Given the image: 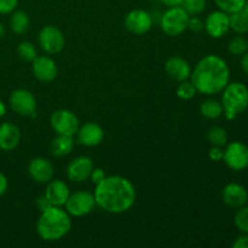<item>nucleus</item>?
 Returning a JSON list of instances; mask_svg holds the SVG:
<instances>
[{
  "instance_id": "a19ab883",
  "label": "nucleus",
  "mask_w": 248,
  "mask_h": 248,
  "mask_svg": "<svg viewBox=\"0 0 248 248\" xmlns=\"http://www.w3.org/2000/svg\"><path fill=\"white\" fill-rule=\"evenodd\" d=\"M5 114H6V106H5L4 102L0 99V118H2Z\"/></svg>"
},
{
  "instance_id": "bb28decb",
  "label": "nucleus",
  "mask_w": 248,
  "mask_h": 248,
  "mask_svg": "<svg viewBox=\"0 0 248 248\" xmlns=\"http://www.w3.org/2000/svg\"><path fill=\"white\" fill-rule=\"evenodd\" d=\"M17 55L24 62H33L34 58L38 56V52H36L35 46L31 41H22L17 46Z\"/></svg>"
},
{
  "instance_id": "aec40b11",
  "label": "nucleus",
  "mask_w": 248,
  "mask_h": 248,
  "mask_svg": "<svg viewBox=\"0 0 248 248\" xmlns=\"http://www.w3.org/2000/svg\"><path fill=\"white\" fill-rule=\"evenodd\" d=\"M21 142V130L12 123H2L0 125V150L11 152L16 149Z\"/></svg>"
},
{
  "instance_id": "393cba45",
  "label": "nucleus",
  "mask_w": 248,
  "mask_h": 248,
  "mask_svg": "<svg viewBox=\"0 0 248 248\" xmlns=\"http://www.w3.org/2000/svg\"><path fill=\"white\" fill-rule=\"evenodd\" d=\"M230 29L239 35L248 33V17L242 11L230 14Z\"/></svg>"
},
{
  "instance_id": "5701e85b",
  "label": "nucleus",
  "mask_w": 248,
  "mask_h": 248,
  "mask_svg": "<svg viewBox=\"0 0 248 248\" xmlns=\"http://www.w3.org/2000/svg\"><path fill=\"white\" fill-rule=\"evenodd\" d=\"M200 113L208 120H217L223 115L222 103L215 98L206 99L200 106Z\"/></svg>"
},
{
  "instance_id": "a211bd4d",
  "label": "nucleus",
  "mask_w": 248,
  "mask_h": 248,
  "mask_svg": "<svg viewBox=\"0 0 248 248\" xmlns=\"http://www.w3.org/2000/svg\"><path fill=\"white\" fill-rule=\"evenodd\" d=\"M222 199L229 207L240 208L247 205L248 191L244 186L239 183H229L223 188Z\"/></svg>"
},
{
  "instance_id": "c9c22d12",
  "label": "nucleus",
  "mask_w": 248,
  "mask_h": 248,
  "mask_svg": "<svg viewBox=\"0 0 248 248\" xmlns=\"http://www.w3.org/2000/svg\"><path fill=\"white\" fill-rule=\"evenodd\" d=\"M232 248H248V234H242L235 239L232 245Z\"/></svg>"
},
{
  "instance_id": "e433bc0d",
  "label": "nucleus",
  "mask_w": 248,
  "mask_h": 248,
  "mask_svg": "<svg viewBox=\"0 0 248 248\" xmlns=\"http://www.w3.org/2000/svg\"><path fill=\"white\" fill-rule=\"evenodd\" d=\"M9 189V181L2 172H0V196L4 195Z\"/></svg>"
},
{
  "instance_id": "b1692460",
  "label": "nucleus",
  "mask_w": 248,
  "mask_h": 248,
  "mask_svg": "<svg viewBox=\"0 0 248 248\" xmlns=\"http://www.w3.org/2000/svg\"><path fill=\"white\" fill-rule=\"evenodd\" d=\"M207 140L213 147H225L228 144L227 130L222 126H212L207 132Z\"/></svg>"
},
{
  "instance_id": "9b49d317",
  "label": "nucleus",
  "mask_w": 248,
  "mask_h": 248,
  "mask_svg": "<svg viewBox=\"0 0 248 248\" xmlns=\"http://www.w3.org/2000/svg\"><path fill=\"white\" fill-rule=\"evenodd\" d=\"M203 31L213 39H220L230 31V15L222 10H216L207 15L203 21Z\"/></svg>"
},
{
  "instance_id": "4c0bfd02",
  "label": "nucleus",
  "mask_w": 248,
  "mask_h": 248,
  "mask_svg": "<svg viewBox=\"0 0 248 248\" xmlns=\"http://www.w3.org/2000/svg\"><path fill=\"white\" fill-rule=\"evenodd\" d=\"M36 206H38L39 207V210L40 211H44V210H46V208H48L50 207V202H48L47 201V199L45 198V196H40V198L38 199V200H36Z\"/></svg>"
},
{
  "instance_id": "9d476101",
  "label": "nucleus",
  "mask_w": 248,
  "mask_h": 248,
  "mask_svg": "<svg viewBox=\"0 0 248 248\" xmlns=\"http://www.w3.org/2000/svg\"><path fill=\"white\" fill-rule=\"evenodd\" d=\"M50 123L51 127L53 128V131H55L57 135L73 136V137L77 135L80 126L78 116L75 115L73 111L68 110V109H60V110H56L55 113L51 115Z\"/></svg>"
},
{
  "instance_id": "2f4dec72",
  "label": "nucleus",
  "mask_w": 248,
  "mask_h": 248,
  "mask_svg": "<svg viewBox=\"0 0 248 248\" xmlns=\"http://www.w3.org/2000/svg\"><path fill=\"white\" fill-rule=\"evenodd\" d=\"M18 0H0V15L12 14L17 9Z\"/></svg>"
},
{
  "instance_id": "39448f33",
  "label": "nucleus",
  "mask_w": 248,
  "mask_h": 248,
  "mask_svg": "<svg viewBox=\"0 0 248 248\" xmlns=\"http://www.w3.org/2000/svg\"><path fill=\"white\" fill-rule=\"evenodd\" d=\"M189 15L182 6L169 7L160 18V27L169 36H178L188 29Z\"/></svg>"
},
{
  "instance_id": "4468645a",
  "label": "nucleus",
  "mask_w": 248,
  "mask_h": 248,
  "mask_svg": "<svg viewBox=\"0 0 248 248\" xmlns=\"http://www.w3.org/2000/svg\"><path fill=\"white\" fill-rule=\"evenodd\" d=\"M33 74L39 81L51 82L58 74V68L55 61L48 56H36L31 62Z\"/></svg>"
},
{
  "instance_id": "f3484780",
  "label": "nucleus",
  "mask_w": 248,
  "mask_h": 248,
  "mask_svg": "<svg viewBox=\"0 0 248 248\" xmlns=\"http://www.w3.org/2000/svg\"><path fill=\"white\" fill-rule=\"evenodd\" d=\"M78 142L85 147H97L104 138V130L96 123H86L79 126L77 132Z\"/></svg>"
},
{
  "instance_id": "6e6552de",
  "label": "nucleus",
  "mask_w": 248,
  "mask_h": 248,
  "mask_svg": "<svg viewBox=\"0 0 248 248\" xmlns=\"http://www.w3.org/2000/svg\"><path fill=\"white\" fill-rule=\"evenodd\" d=\"M223 161L232 171H244L248 169V147L245 143L235 140L225 145Z\"/></svg>"
},
{
  "instance_id": "f704fd0d",
  "label": "nucleus",
  "mask_w": 248,
  "mask_h": 248,
  "mask_svg": "<svg viewBox=\"0 0 248 248\" xmlns=\"http://www.w3.org/2000/svg\"><path fill=\"white\" fill-rule=\"evenodd\" d=\"M223 154H224V150L220 147H213L208 150V157H210L212 161H220L223 160Z\"/></svg>"
},
{
  "instance_id": "ddd939ff",
  "label": "nucleus",
  "mask_w": 248,
  "mask_h": 248,
  "mask_svg": "<svg viewBox=\"0 0 248 248\" xmlns=\"http://www.w3.org/2000/svg\"><path fill=\"white\" fill-rule=\"evenodd\" d=\"M93 169L94 165L91 157L81 155V156L73 159L68 164L65 172H67V177L70 182H73V183H82V182L90 179V174H91Z\"/></svg>"
},
{
  "instance_id": "f257e3e1",
  "label": "nucleus",
  "mask_w": 248,
  "mask_h": 248,
  "mask_svg": "<svg viewBox=\"0 0 248 248\" xmlns=\"http://www.w3.org/2000/svg\"><path fill=\"white\" fill-rule=\"evenodd\" d=\"M94 201L99 208L108 213L120 215L131 210L136 202V188L127 178L107 176L94 188Z\"/></svg>"
},
{
  "instance_id": "37998d69",
  "label": "nucleus",
  "mask_w": 248,
  "mask_h": 248,
  "mask_svg": "<svg viewBox=\"0 0 248 248\" xmlns=\"http://www.w3.org/2000/svg\"><path fill=\"white\" fill-rule=\"evenodd\" d=\"M242 12H244L245 15H246V16L248 17V0L246 1V4L244 5V7H242V10H241Z\"/></svg>"
},
{
  "instance_id": "473e14b6",
  "label": "nucleus",
  "mask_w": 248,
  "mask_h": 248,
  "mask_svg": "<svg viewBox=\"0 0 248 248\" xmlns=\"http://www.w3.org/2000/svg\"><path fill=\"white\" fill-rule=\"evenodd\" d=\"M203 21L201 18L196 16L189 17L188 21V29H190L191 31H195V33H199V31H203Z\"/></svg>"
},
{
  "instance_id": "7ed1b4c3",
  "label": "nucleus",
  "mask_w": 248,
  "mask_h": 248,
  "mask_svg": "<svg viewBox=\"0 0 248 248\" xmlns=\"http://www.w3.org/2000/svg\"><path fill=\"white\" fill-rule=\"evenodd\" d=\"M72 229V219L67 211L58 206H50L41 211L36 220V232L44 241L53 242L63 239Z\"/></svg>"
},
{
  "instance_id": "1a4fd4ad",
  "label": "nucleus",
  "mask_w": 248,
  "mask_h": 248,
  "mask_svg": "<svg viewBox=\"0 0 248 248\" xmlns=\"http://www.w3.org/2000/svg\"><path fill=\"white\" fill-rule=\"evenodd\" d=\"M39 45L47 55H57L64 48L65 38L55 26H45L39 31Z\"/></svg>"
},
{
  "instance_id": "412c9836",
  "label": "nucleus",
  "mask_w": 248,
  "mask_h": 248,
  "mask_svg": "<svg viewBox=\"0 0 248 248\" xmlns=\"http://www.w3.org/2000/svg\"><path fill=\"white\" fill-rule=\"evenodd\" d=\"M74 145L75 142L73 136L57 135V137L53 138L52 142H51V152L55 156H67L73 152Z\"/></svg>"
},
{
  "instance_id": "c03bdc74",
  "label": "nucleus",
  "mask_w": 248,
  "mask_h": 248,
  "mask_svg": "<svg viewBox=\"0 0 248 248\" xmlns=\"http://www.w3.org/2000/svg\"><path fill=\"white\" fill-rule=\"evenodd\" d=\"M247 40H248V39H247Z\"/></svg>"
},
{
  "instance_id": "20e7f679",
  "label": "nucleus",
  "mask_w": 248,
  "mask_h": 248,
  "mask_svg": "<svg viewBox=\"0 0 248 248\" xmlns=\"http://www.w3.org/2000/svg\"><path fill=\"white\" fill-rule=\"evenodd\" d=\"M223 115L227 120H235L248 108V87L239 81L229 82L222 91Z\"/></svg>"
},
{
  "instance_id": "6ab92c4d",
  "label": "nucleus",
  "mask_w": 248,
  "mask_h": 248,
  "mask_svg": "<svg viewBox=\"0 0 248 248\" xmlns=\"http://www.w3.org/2000/svg\"><path fill=\"white\" fill-rule=\"evenodd\" d=\"M165 72L171 79L181 82L190 79L191 67L188 61L184 60L183 57L173 56V57H170L165 63Z\"/></svg>"
},
{
  "instance_id": "72a5a7b5",
  "label": "nucleus",
  "mask_w": 248,
  "mask_h": 248,
  "mask_svg": "<svg viewBox=\"0 0 248 248\" xmlns=\"http://www.w3.org/2000/svg\"><path fill=\"white\" fill-rule=\"evenodd\" d=\"M106 177L107 176L106 173H104V171L102 169H99V167H94V169L92 170L91 174H90V179H91V182L94 184V186L101 183Z\"/></svg>"
},
{
  "instance_id": "4be33fe9",
  "label": "nucleus",
  "mask_w": 248,
  "mask_h": 248,
  "mask_svg": "<svg viewBox=\"0 0 248 248\" xmlns=\"http://www.w3.org/2000/svg\"><path fill=\"white\" fill-rule=\"evenodd\" d=\"M31 26V19L27 12L23 10H15L10 18V28L17 35H23L28 31Z\"/></svg>"
},
{
  "instance_id": "f8f14e48",
  "label": "nucleus",
  "mask_w": 248,
  "mask_h": 248,
  "mask_svg": "<svg viewBox=\"0 0 248 248\" xmlns=\"http://www.w3.org/2000/svg\"><path fill=\"white\" fill-rule=\"evenodd\" d=\"M124 23L130 33L136 34V35H143L152 29L153 17L145 10L136 9L126 15Z\"/></svg>"
},
{
  "instance_id": "cd10ccee",
  "label": "nucleus",
  "mask_w": 248,
  "mask_h": 248,
  "mask_svg": "<svg viewBox=\"0 0 248 248\" xmlns=\"http://www.w3.org/2000/svg\"><path fill=\"white\" fill-rule=\"evenodd\" d=\"M247 0H215L218 9L227 14H234V12L241 11L244 5L246 4Z\"/></svg>"
},
{
  "instance_id": "a878e982",
  "label": "nucleus",
  "mask_w": 248,
  "mask_h": 248,
  "mask_svg": "<svg viewBox=\"0 0 248 248\" xmlns=\"http://www.w3.org/2000/svg\"><path fill=\"white\" fill-rule=\"evenodd\" d=\"M228 51L232 56H242L248 51V40L245 36L237 34L228 43Z\"/></svg>"
},
{
  "instance_id": "2eb2a0df",
  "label": "nucleus",
  "mask_w": 248,
  "mask_h": 248,
  "mask_svg": "<svg viewBox=\"0 0 248 248\" xmlns=\"http://www.w3.org/2000/svg\"><path fill=\"white\" fill-rule=\"evenodd\" d=\"M28 173L36 183L46 184L53 178L55 167L45 157H34L28 165Z\"/></svg>"
},
{
  "instance_id": "c85d7f7f",
  "label": "nucleus",
  "mask_w": 248,
  "mask_h": 248,
  "mask_svg": "<svg viewBox=\"0 0 248 248\" xmlns=\"http://www.w3.org/2000/svg\"><path fill=\"white\" fill-rule=\"evenodd\" d=\"M235 227L242 232L248 234V206L245 205L242 207L237 208V212L234 216Z\"/></svg>"
},
{
  "instance_id": "f03ea898",
  "label": "nucleus",
  "mask_w": 248,
  "mask_h": 248,
  "mask_svg": "<svg viewBox=\"0 0 248 248\" xmlns=\"http://www.w3.org/2000/svg\"><path fill=\"white\" fill-rule=\"evenodd\" d=\"M190 81L198 93L213 96L220 93L230 82V68L227 61L217 55L201 58L191 70Z\"/></svg>"
},
{
  "instance_id": "c756f323",
  "label": "nucleus",
  "mask_w": 248,
  "mask_h": 248,
  "mask_svg": "<svg viewBox=\"0 0 248 248\" xmlns=\"http://www.w3.org/2000/svg\"><path fill=\"white\" fill-rule=\"evenodd\" d=\"M196 93H198L196 87L194 86V84L190 80L181 81L179 82L178 87H177V96L181 99H184V101H189V99L194 98Z\"/></svg>"
},
{
  "instance_id": "dca6fc26",
  "label": "nucleus",
  "mask_w": 248,
  "mask_h": 248,
  "mask_svg": "<svg viewBox=\"0 0 248 248\" xmlns=\"http://www.w3.org/2000/svg\"><path fill=\"white\" fill-rule=\"evenodd\" d=\"M70 195L69 186L65 182L61 179H51L48 183H46V190L44 196L47 199L51 206H58L63 207L67 202L68 198Z\"/></svg>"
},
{
  "instance_id": "58836bf2",
  "label": "nucleus",
  "mask_w": 248,
  "mask_h": 248,
  "mask_svg": "<svg viewBox=\"0 0 248 248\" xmlns=\"http://www.w3.org/2000/svg\"><path fill=\"white\" fill-rule=\"evenodd\" d=\"M240 64H241L242 72L248 75V51L241 56V62H240Z\"/></svg>"
},
{
  "instance_id": "423d86ee",
  "label": "nucleus",
  "mask_w": 248,
  "mask_h": 248,
  "mask_svg": "<svg viewBox=\"0 0 248 248\" xmlns=\"http://www.w3.org/2000/svg\"><path fill=\"white\" fill-rule=\"evenodd\" d=\"M96 206L93 194L90 191L79 190L70 194L67 202L64 203V210L69 213L70 217H84L90 215Z\"/></svg>"
},
{
  "instance_id": "7c9ffc66",
  "label": "nucleus",
  "mask_w": 248,
  "mask_h": 248,
  "mask_svg": "<svg viewBox=\"0 0 248 248\" xmlns=\"http://www.w3.org/2000/svg\"><path fill=\"white\" fill-rule=\"evenodd\" d=\"M206 0H183L182 7L188 12L189 16H198L206 9Z\"/></svg>"
},
{
  "instance_id": "0eeeda50",
  "label": "nucleus",
  "mask_w": 248,
  "mask_h": 248,
  "mask_svg": "<svg viewBox=\"0 0 248 248\" xmlns=\"http://www.w3.org/2000/svg\"><path fill=\"white\" fill-rule=\"evenodd\" d=\"M9 103L12 110L24 118H35L36 99L31 91L26 89H17L11 92Z\"/></svg>"
},
{
  "instance_id": "79ce46f5",
  "label": "nucleus",
  "mask_w": 248,
  "mask_h": 248,
  "mask_svg": "<svg viewBox=\"0 0 248 248\" xmlns=\"http://www.w3.org/2000/svg\"><path fill=\"white\" fill-rule=\"evenodd\" d=\"M4 35H5V27L2 26V23H0V40L4 38Z\"/></svg>"
},
{
  "instance_id": "ea45409f",
  "label": "nucleus",
  "mask_w": 248,
  "mask_h": 248,
  "mask_svg": "<svg viewBox=\"0 0 248 248\" xmlns=\"http://www.w3.org/2000/svg\"><path fill=\"white\" fill-rule=\"evenodd\" d=\"M164 5H166L167 7H173V6H182V2L183 0H160Z\"/></svg>"
}]
</instances>
